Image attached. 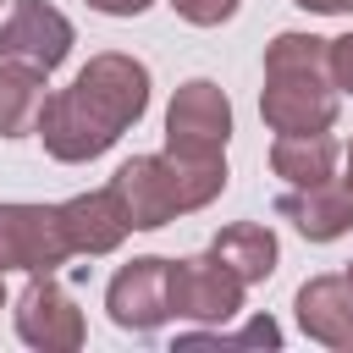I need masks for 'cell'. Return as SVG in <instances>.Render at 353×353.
Segmentation results:
<instances>
[{
  "label": "cell",
  "mask_w": 353,
  "mask_h": 353,
  "mask_svg": "<svg viewBox=\"0 0 353 353\" xmlns=\"http://www.w3.org/2000/svg\"><path fill=\"white\" fill-rule=\"evenodd\" d=\"M149 110V66L138 55L105 50L88 66H77V77L66 88H55L39 110V138L44 154L61 165H83L99 160L127 127H138Z\"/></svg>",
  "instance_id": "1"
},
{
  "label": "cell",
  "mask_w": 353,
  "mask_h": 353,
  "mask_svg": "<svg viewBox=\"0 0 353 353\" xmlns=\"http://www.w3.org/2000/svg\"><path fill=\"white\" fill-rule=\"evenodd\" d=\"M342 94L325 72V39L314 33H276L265 44V88L259 116L270 132H331Z\"/></svg>",
  "instance_id": "2"
},
{
  "label": "cell",
  "mask_w": 353,
  "mask_h": 353,
  "mask_svg": "<svg viewBox=\"0 0 353 353\" xmlns=\"http://www.w3.org/2000/svg\"><path fill=\"white\" fill-rule=\"evenodd\" d=\"M110 188L121 193L127 204V221L132 232H160L165 221L176 215H193L204 204H215L226 193V154H210V160H193V154H132Z\"/></svg>",
  "instance_id": "3"
},
{
  "label": "cell",
  "mask_w": 353,
  "mask_h": 353,
  "mask_svg": "<svg viewBox=\"0 0 353 353\" xmlns=\"http://www.w3.org/2000/svg\"><path fill=\"white\" fill-rule=\"evenodd\" d=\"M226 143H232V99H226V88L210 83V77H188L165 105V149L210 160V154H226Z\"/></svg>",
  "instance_id": "4"
},
{
  "label": "cell",
  "mask_w": 353,
  "mask_h": 353,
  "mask_svg": "<svg viewBox=\"0 0 353 353\" xmlns=\"http://www.w3.org/2000/svg\"><path fill=\"white\" fill-rule=\"evenodd\" d=\"M72 259V243L61 232L55 204H0V276L6 270H61Z\"/></svg>",
  "instance_id": "5"
},
{
  "label": "cell",
  "mask_w": 353,
  "mask_h": 353,
  "mask_svg": "<svg viewBox=\"0 0 353 353\" xmlns=\"http://www.w3.org/2000/svg\"><path fill=\"white\" fill-rule=\"evenodd\" d=\"M243 292H248V281L232 276L215 254L171 259V314H176V320H193V325H226V320L243 309Z\"/></svg>",
  "instance_id": "6"
},
{
  "label": "cell",
  "mask_w": 353,
  "mask_h": 353,
  "mask_svg": "<svg viewBox=\"0 0 353 353\" xmlns=\"http://www.w3.org/2000/svg\"><path fill=\"white\" fill-rule=\"evenodd\" d=\"M17 336L28 342V347H39V353H77L83 347V336H88V325H83V309H77V298L55 281V270H44V276H33L22 292H17Z\"/></svg>",
  "instance_id": "7"
},
{
  "label": "cell",
  "mask_w": 353,
  "mask_h": 353,
  "mask_svg": "<svg viewBox=\"0 0 353 353\" xmlns=\"http://www.w3.org/2000/svg\"><path fill=\"white\" fill-rule=\"evenodd\" d=\"M105 309L121 331H160L171 320V259L160 254L127 259L105 287Z\"/></svg>",
  "instance_id": "8"
},
{
  "label": "cell",
  "mask_w": 353,
  "mask_h": 353,
  "mask_svg": "<svg viewBox=\"0 0 353 353\" xmlns=\"http://www.w3.org/2000/svg\"><path fill=\"white\" fill-rule=\"evenodd\" d=\"M77 44V28L50 6V0H17L11 17L0 22V61H22L39 72H55Z\"/></svg>",
  "instance_id": "9"
},
{
  "label": "cell",
  "mask_w": 353,
  "mask_h": 353,
  "mask_svg": "<svg viewBox=\"0 0 353 353\" xmlns=\"http://www.w3.org/2000/svg\"><path fill=\"white\" fill-rule=\"evenodd\" d=\"M55 210H61V232H66L72 254H116V248L127 243V232H132L127 204H121V193H116L110 182L66 199V204H55Z\"/></svg>",
  "instance_id": "10"
},
{
  "label": "cell",
  "mask_w": 353,
  "mask_h": 353,
  "mask_svg": "<svg viewBox=\"0 0 353 353\" xmlns=\"http://www.w3.org/2000/svg\"><path fill=\"white\" fill-rule=\"evenodd\" d=\"M276 215L298 226V237L309 243H336L353 232V188L342 176H325V182H303V188H287L276 199Z\"/></svg>",
  "instance_id": "11"
},
{
  "label": "cell",
  "mask_w": 353,
  "mask_h": 353,
  "mask_svg": "<svg viewBox=\"0 0 353 353\" xmlns=\"http://www.w3.org/2000/svg\"><path fill=\"white\" fill-rule=\"evenodd\" d=\"M292 309H298V325L309 342L353 353V281L347 276H309L298 287Z\"/></svg>",
  "instance_id": "12"
},
{
  "label": "cell",
  "mask_w": 353,
  "mask_h": 353,
  "mask_svg": "<svg viewBox=\"0 0 353 353\" xmlns=\"http://www.w3.org/2000/svg\"><path fill=\"white\" fill-rule=\"evenodd\" d=\"M210 254H215L232 276H243V281L254 287V281H270V276H276L281 243H276V232H270L265 221H232V226L215 232Z\"/></svg>",
  "instance_id": "13"
},
{
  "label": "cell",
  "mask_w": 353,
  "mask_h": 353,
  "mask_svg": "<svg viewBox=\"0 0 353 353\" xmlns=\"http://www.w3.org/2000/svg\"><path fill=\"white\" fill-rule=\"evenodd\" d=\"M270 171H276L287 188L336 176V143H331V132H276V143H270Z\"/></svg>",
  "instance_id": "14"
},
{
  "label": "cell",
  "mask_w": 353,
  "mask_h": 353,
  "mask_svg": "<svg viewBox=\"0 0 353 353\" xmlns=\"http://www.w3.org/2000/svg\"><path fill=\"white\" fill-rule=\"evenodd\" d=\"M44 77L39 66H22V61H0V138H28L39 127V110H44Z\"/></svg>",
  "instance_id": "15"
},
{
  "label": "cell",
  "mask_w": 353,
  "mask_h": 353,
  "mask_svg": "<svg viewBox=\"0 0 353 353\" xmlns=\"http://www.w3.org/2000/svg\"><path fill=\"white\" fill-rule=\"evenodd\" d=\"M199 342H215V347H281V325L270 314H259L254 325H243L232 336H221V331H188V336H176V347H199Z\"/></svg>",
  "instance_id": "16"
},
{
  "label": "cell",
  "mask_w": 353,
  "mask_h": 353,
  "mask_svg": "<svg viewBox=\"0 0 353 353\" xmlns=\"http://www.w3.org/2000/svg\"><path fill=\"white\" fill-rule=\"evenodd\" d=\"M237 6L243 0H171V11L182 22H193V28H221V22L237 17Z\"/></svg>",
  "instance_id": "17"
},
{
  "label": "cell",
  "mask_w": 353,
  "mask_h": 353,
  "mask_svg": "<svg viewBox=\"0 0 353 353\" xmlns=\"http://www.w3.org/2000/svg\"><path fill=\"white\" fill-rule=\"evenodd\" d=\"M325 72H331L336 94H353V33L325 39Z\"/></svg>",
  "instance_id": "18"
},
{
  "label": "cell",
  "mask_w": 353,
  "mask_h": 353,
  "mask_svg": "<svg viewBox=\"0 0 353 353\" xmlns=\"http://www.w3.org/2000/svg\"><path fill=\"white\" fill-rule=\"evenodd\" d=\"M94 11H105V17H143L154 0H88Z\"/></svg>",
  "instance_id": "19"
},
{
  "label": "cell",
  "mask_w": 353,
  "mask_h": 353,
  "mask_svg": "<svg viewBox=\"0 0 353 353\" xmlns=\"http://www.w3.org/2000/svg\"><path fill=\"white\" fill-rule=\"evenodd\" d=\"M292 6H303L314 17H353V0H292Z\"/></svg>",
  "instance_id": "20"
},
{
  "label": "cell",
  "mask_w": 353,
  "mask_h": 353,
  "mask_svg": "<svg viewBox=\"0 0 353 353\" xmlns=\"http://www.w3.org/2000/svg\"><path fill=\"white\" fill-rule=\"evenodd\" d=\"M342 182H347V188H353V143H347V176H342Z\"/></svg>",
  "instance_id": "21"
},
{
  "label": "cell",
  "mask_w": 353,
  "mask_h": 353,
  "mask_svg": "<svg viewBox=\"0 0 353 353\" xmlns=\"http://www.w3.org/2000/svg\"><path fill=\"white\" fill-rule=\"evenodd\" d=\"M0 309H6V276H0Z\"/></svg>",
  "instance_id": "22"
},
{
  "label": "cell",
  "mask_w": 353,
  "mask_h": 353,
  "mask_svg": "<svg viewBox=\"0 0 353 353\" xmlns=\"http://www.w3.org/2000/svg\"><path fill=\"white\" fill-rule=\"evenodd\" d=\"M347 281H353V265H347Z\"/></svg>",
  "instance_id": "23"
}]
</instances>
